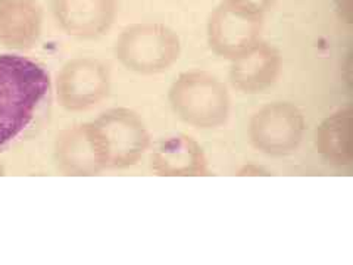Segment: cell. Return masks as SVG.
Returning a JSON list of instances; mask_svg holds the SVG:
<instances>
[{
	"mask_svg": "<svg viewBox=\"0 0 353 265\" xmlns=\"http://www.w3.org/2000/svg\"><path fill=\"white\" fill-rule=\"evenodd\" d=\"M170 104L184 123L201 128L224 124L230 112L225 84L205 71L181 74L170 88Z\"/></svg>",
	"mask_w": 353,
	"mask_h": 265,
	"instance_id": "3",
	"label": "cell"
},
{
	"mask_svg": "<svg viewBox=\"0 0 353 265\" xmlns=\"http://www.w3.org/2000/svg\"><path fill=\"white\" fill-rule=\"evenodd\" d=\"M263 14L234 0H224L208 21V41L223 58L236 59L261 41Z\"/></svg>",
	"mask_w": 353,
	"mask_h": 265,
	"instance_id": "5",
	"label": "cell"
},
{
	"mask_svg": "<svg viewBox=\"0 0 353 265\" xmlns=\"http://www.w3.org/2000/svg\"><path fill=\"white\" fill-rule=\"evenodd\" d=\"M303 130L305 119L299 109L287 102H274L252 118L249 135L256 149L281 157L297 149Z\"/></svg>",
	"mask_w": 353,
	"mask_h": 265,
	"instance_id": "7",
	"label": "cell"
},
{
	"mask_svg": "<svg viewBox=\"0 0 353 265\" xmlns=\"http://www.w3.org/2000/svg\"><path fill=\"white\" fill-rule=\"evenodd\" d=\"M50 6L61 30L81 40L102 37L117 17V0H50Z\"/></svg>",
	"mask_w": 353,
	"mask_h": 265,
	"instance_id": "8",
	"label": "cell"
},
{
	"mask_svg": "<svg viewBox=\"0 0 353 265\" xmlns=\"http://www.w3.org/2000/svg\"><path fill=\"white\" fill-rule=\"evenodd\" d=\"M43 18L39 0H0V46L32 49L40 40Z\"/></svg>",
	"mask_w": 353,
	"mask_h": 265,
	"instance_id": "9",
	"label": "cell"
},
{
	"mask_svg": "<svg viewBox=\"0 0 353 265\" xmlns=\"http://www.w3.org/2000/svg\"><path fill=\"white\" fill-rule=\"evenodd\" d=\"M49 90L50 75L43 65L18 55H0V149L30 127Z\"/></svg>",
	"mask_w": 353,
	"mask_h": 265,
	"instance_id": "1",
	"label": "cell"
},
{
	"mask_svg": "<svg viewBox=\"0 0 353 265\" xmlns=\"http://www.w3.org/2000/svg\"><path fill=\"white\" fill-rule=\"evenodd\" d=\"M110 88L108 66L94 58L66 62L54 80L59 105L70 112H83L101 104Z\"/></svg>",
	"mask_w": 353,
	"mask_h": 265,
	"instance_id": "6",
	"label": "cell"
},
{
	"mask_svg": "<svg viewBox=\"0 0 353 265\" xmlns=\"http://www.w3.org/2000/svg\"><path fill=\"white\" fill-rule=\"evenodd\" d=\"M152 170L158 175H208V161L199 143L187 135L163 139L152 153Z\"/></svg>",
	"mask_w": 353,
	"mask_h": 265,
	"instance_id": "11",
	"label": "cell"
},
{
	"mask_svg": "<svg viewBox=\"0 0 353 265\" xmlns=\"http://www.w3.org/2000/svg\"><path fill=\"white\" fill-rule=\"evenodd\" d=\"M53 161L65 175H96L103 171L87 124L74 126L59 132L53 146Z\"/></svg>",
	"mask_w": 353,
	"mask_h": 265,
	"instance_id": "12",
	"label": "cell"
},
{
	"mask_svg": "<svg viewBox=\"0 0 353 265\" xmlns=\"http://www.w3.org/2000/svg\"><path fill=\"white\" fill-rule=\"evenodd\" d=\"M280 53L268 43L258 41L231 65V83L240 92L261 93L268 88L280 72Z\"/></svg>",
	"mask_w": 353,
	"mask_h": 265,
	"instance_id": "10",
	"label": "cell"
},
{
	"mask_svg": "<svg viewBox=\"0 0 353 265\" xmlns=\"http://www.w3.org/2000/svg\"><path fill=\"white\" fill-rule=\"evenodd\" d=\"M85 124L103 170L131 167L149 148V131L134 110L114 108Z\"/></svg>",
	"mask_w": 353,
	"mask_h": 265,
	"instance_id": "2",
	"label": "cell"
},
{
	"mask_svg": "<svg viewBox=\"0 0 353 265\" xmlns=\"http://www.w3.org/2000/svg\"><path fill=\"white\" fill-rule=\"evenodd\" d=\"M180 39L158 22L130 26L115 43V55L125 68L140 74H158L179 59Z\"/></svg>",
	"mask_w": 353,
	"mask_h": 265,
	"instance_id": "4",
	"label": "cell"
},
{
	"mask_svg": "<svg viewBox=\"0 0 353 265\" xmlns=\"http://www.w3.org/2000/svg\"><path fill=\"white\" fill-rule=\"evenodd\" d=\"M234 2L240 3V5H245L250 9H255L261 14H265L268 9H271L275 3V0H234Z\"/></svg>",
	"mask_w": 353,
	"mask_h": 265,
	"instance_id": "14",
	"label": "cell"
},
{
	"mask_svg": "<svg viewBox=\"0 0 353 265\" xmlns=\"http://www.w3.org/2000/svg\"><path fill=\"white\" fill-rule=\"evenodd\" d=\"M352 106L339 109L325 118L316 130V149L321 157L336 167H349L352 152Z\"/></svg>",
	"mask_w": 353,
	"mask_h": 265,
	"instance_id": "13",
	"label": "cell"
},
{
	"mask_svg": "<svg viewBox=\"0 0 353 265\" xmlns=\"http://www.w3.org/2000/svg\"><path fill=\"white\" fill-rule=\"evenodd\" d=\"M6 174V170H5V165H3V162L0 161V175H5Z\"/></svg>",
	"mask_w": 353,
	"mask_h": 265,
	"instance_id": "15",
	"label": "cell"
}]
</instances>
